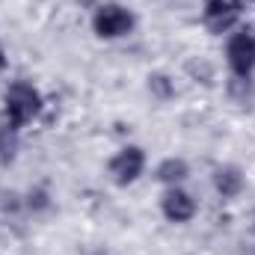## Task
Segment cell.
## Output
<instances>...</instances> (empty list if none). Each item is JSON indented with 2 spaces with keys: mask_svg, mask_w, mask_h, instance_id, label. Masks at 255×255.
Segmentation results:
<instances>
[{
  "mask_svg": "<svg viewBox=\"0 0 255 255\" xmlns=\"http://www.w3.org/2000/svg\"><path fill=\"white\" fill-rule=\"evenodd\" d=\"M42 107H45L42 92L33 83H27V80H15L3 92V119L15 128H24L33 119H39Z\"/></svg>",
  "mask_w": 255,
  "mask_h": 255,
  "instance_id": "1",
  "label": "cell"
},
{
  "mask_svg": "<svg viewBox=\"0 0 255 255\" xmlns=\"http://www.w3.org/2000/svg\"><path fill=\"white\" fill-rule=\"evenodd\" d=\"M133 24H136V18H133V12L122 6V3H104V6H98L95 9V15H92V30H95V36L98 39H122L128 36L130 30H133Z\"/></svg>",
  "mask_w": 255,
  "mask_h": 255,
  "instance_id": "2",
  "label": "cell"
},
{
  "mask_svg": "<svg viewBox=\"0 0 255 255\" xmlns=\"http://www.w3.org/2000/svg\"><path fill=\"white\" fill-rule=\"evenodd\" d=\"M142 172H145V151L139 145H122L107 163V175L116 187L133 184Z\"/></svg>",
  "mask_w": 255,
  "mask_h": 255,
  "instance_id": "3",
  "label": "cell"
},
{
  "mask_svg": "<svg viewBox=\"0 0 255 255\" xmlns=\"http://www.w3.org/2000/svg\"><path fill=\"white\" fill-rule=\"evenodd\" d=\"M226 63L235 77H253L255 71V33L238 30L226 42Z\"/></svg>",
  "mask_w": 255,
  "mask_h": 255,
  "instance_id": "4",
  "label": "cell"
},
{
  "mask_svg": "<svg viewBox=\"0 0 255 255\" xmlns=\"http://www.w3.org/2000/svg\"><path fill=\"white\" fill-rule=\"evenodd\" d=\"M238 18H241V0H208L202 9V24L214 36L235 30Z\"/></svg>",
  "mask_w": 255,
  "mask_h": 255,
  "instance_id": "5",
  "label": "cell"
},
{
  "mask_svg": "<svg viewBox=\"0 0 255 255\" xmlns=\"http://www.w3.org/2000/svg\"><path fill=\"white\" fill-rule=\"evenodd\" d=\"M160 211H163V217L169 223L184 226V223H190L193 217L199 214V202L187 190H181V187H166L163 199H160Z\"/></svg>",
  "mask_w": 255,
  "mask_h": 255,
  "instance_id": "6",
  "label": "cell"
},
{
  "mask_svg": "<svg viewBox=\"0 0 255 255\" xmlns=\"http://www.w3.org/2000/svg\"><path fill=\"white\" fill-rule=\"evenodd\" d=\"M211 184L220 199H238L241 193L247 190V178H244V169L235 166V163H223L214 169L211 175Z\"/></svg>",
  "mask_w": 255,
  "mask_h": 255,
  "instance_id": "7",
  "label": "cell"
},
{
  "mask_svg": "<svg viewBox=\"0 0 255 255\" xmlns=\"http://www.w3.org/2000/svg\"><path fill=\"white\" fill-rule=\"evenodd\" d=\"M154 178L166 187H181L190 178V163L184 157H163L154 169Z\"/></svg>",
  "mask_w": 255,
  "mask_h": 255,
  "instance_id": "8",
  "label": "cell"
},
{
  "mask_svg": "<svg viewBox=\"0 0 255 255\" xmlns=\"http://www.w3.org/2000/svg\"><path fill=\"white\" fill-rule=\"evenodd\" d=\"M18 151V128L9 125L6 119H0V163H12Z\"/></svg>",
  "mask_w": 255,
  "mask_h": 255,
  "instance_id": "9",
  "label": "cell"
},
{
  "mask_svg": "<svg viewBox=\"0 0 255 255\" xmlns=\"http://www.w3.org/2000/svg\"><path fill=\"white\" fill-rule=\"evenodd\" d=\"M148 89L157 95V98H169L175 89H172V83H169V77H163V74H148Z\"/></svg>",
  "mask_w": 255,
  "mask_h": 255,
  "instance_id": "10",
  "label": "cell"
},
{
  "mask_svg": "<svg viewBox=\"0 0 255 255\" xmlns=\"http://www.w3.org/2000/svg\"><path fill=\"white\" fill-rule=\"evenodd\" d=\"M6 68V57H3V51H0V71Z\"/></svg>",
  "mask_w": 255,
  "mask_h": 255,
  "instance_id": "11",
  "label": "cell"
}]
</instances>
